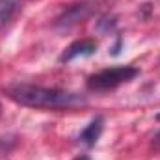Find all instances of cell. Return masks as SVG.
Instances as JSON below:
<instances>
[{
  "label": "cell",
  "mask_w": 160,
  "mask_h": 160,
  "mask_svg": "<svg viewBox=\"0 0 160 160\" xmlns=\"http://www.w3.org/2000/svg\"><path fill=\"white\" fill-rule=\"evenodd\" d=\"M155 145H157V147H160V132L155 136Z\"/></svg>",
  "instance_id": "52a82bcc"
},
{
  "label": "cell",
  "mask_w": 160,
  "mask_h": 160,
  "mask_svg": "<svg viewBox=\"0 0 160 160\" xmlns=\"http://www.w3.org/2000/svg\"><path fill=\"white\" fill-rule=\"evenodd\" d=\"M138 75H140V71L132 65L104 69V71H101L97 75H91L88 78V88L91 91H108V89H114V88H118L125 82H130Z\"/></svg>",
  "instance_id": "7a4b0ae2"
},
{
  "label": "cell",
  "mask_w": 160,
  "mask_h": 160,
  "mask_svg": "<svg viewBox=\"0 0 160 160\" xmlns=\"http://www.w3.org/2000/svg\"><path fill=\"white\" fill-rule=\"evenodd\" d=\"M0 114H2V104H0Z\"/></svg>",
  "instance_id": "9c48e42d"
},
{
  "label": "cell",
  "mask_w": 160,
  "mask_h": 160,
  "mask_svg": "<svg viewBox=\"0 0 160 160\" xmlns=\"http://www.w3.org/2000/svg\"><path fill=\"white\" fill-rule=\"evenodd\" d=\"M9 99L22 106L30 108H48V110H58V108H73L86 102L84 97L78 93L56 89V88H43L34 84H15L8 88Z\"/></svg>",
  "instance_id": "6da1fadb"
},
{
  "label": "cell",
  "mask_w": 160,
  "mask_h": 160,
  "mask_svg": "<svg viewBox=\"0 0 160 160\" xmlns=\"http://www.w3.org/2000/svg\"><path fill=\"white\" fill-rule=\"evenodd\" d=\"M97 50V43L93 39H80V41H75L71 43L63 54L60 56V62H71L75 58H82V56H91L93 52Z\"/></svg>",
  "instance_id": "277c9868"
},
{
  "label": "cell",
  "mask_w": 160,
  "mask_h": 160,
  "mask_svg": "<svg viewBox=\"0 0 160 160\" xmlns=\"http://www.w3.org/2000/svg\"><path fill=\"white\" fill-rule=\"evenodd\" d=\"M17 9V2L15 0H0V24L8 22L13 13Z\"/></svg>",
  "instance_id": "8992f818"
},
{
  "label": "cell",
  "mask_w": 160,
  "mask_h": 160,
  "mask_svg": "<svg viewBox=\"0 0 160 160\" xmlns=\"http://www.w3.org/2000/svg\"><path fill=\"white\" fill-rule=\"evenodd\" d=\"M91 13V4H88V2H82V4H73V6H69L58 19H56V26H73V24H77L78 21L82 19H86L88 15Z\"/></svg>",
  "instance_id": "3957f363"
},
{
  "label": "cell",
  "mask_w": 160,
  "mask_h": 160,
  "mask_svg": "<svg viewBox=\"0 0 160 160\" xmlns=\"http://www.w3.org/2000/svg\"><path fill=\"white\" fill-rule=\"evenodd\" d=\"M102 127H104V118H102V116H97L95 119H91V123H89L82 132H80V136H78L80 143H84V145H88V147L95 145V143H97V140L101 138Z\"/></svg>",
  "instance_id": "5b68a950"
},
{
  "label": "cell",
  "mask_w": 160,
  "mask_h": 160,
  "mask_svg": "<svg viewBox=\"0 0 160 160\" xmlns=\"http://www.w3.org/2000/svg\"><path fill=\"white\" fill-rule=\"evenodd\" d=\"M157 118H158V119H160V114H158V116H157Z\"/></svg>",
  "instance_id": "30bf717a"
},
{
  "label": "cell",
  "mask_w": 160,
  "mask_h": 160,
  "mask_svg": "<svg viewBox=\"0 0 160 160\" xmlns=\"http://www.w3.org/2000/svg\"><path fill=\"white\" fill-rule=\"evenodd\" d=\"M75 160H89L88 157H78V158H75Z\"/></svg>",
  "instance_id": "ba28073f"
}]
</instances>
